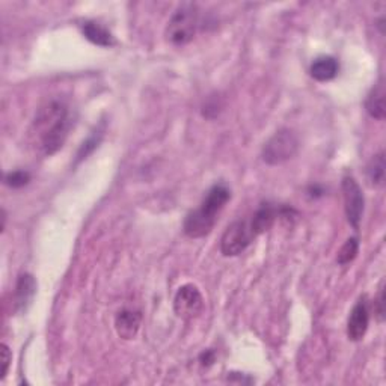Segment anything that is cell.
Wrapping results in <instances>:
<instances>
[{
  "instance_id": "obj_16",
  "label": "cell",
  "mask_w": 386,
  "mask_h": 386,
  "mask_svg": "<svg viewBox=\"0 0 386 386\" xmlns=\"http://www.w3.org/2000/svg\"><path fill=\"white\" fill-rule=\"evenodd\" d=\"M105 131H106V126H105V122H101V126H98L93 133L88 136V138L83 141V144L81 145V148H78V151H77L76 165L83 162L85 158H88L89 154H93L95 151L100 142L103 141V138H105Z\"/></svg>"
},
{
  "instance_id": "obj_11",
  "label": "cell",
  "mask_w": 386,
  "mask_h": 386,
  "mask_svg": "<svg viewBox=\"0 0 386 386\" xmlns=\"http://www.w3.org/2000/svg\"><path fill=\"white\" fill-rule=\"evenodd\" d=\"M82 33L89 42L98 45V47L107 49L117 44V40L112 35V32L97 21H85L82 25Z\"/></svg>"
},
{
  "instance_id": "obj_7",
  "label": "cell",
  "mask_w": 386,
  "mask_h": 386,
  "mask_svg": "<svg viewBox=\"0 0 386 386\" xmlns=\"http://www.w3.org/2000/svg\"><path fill=\"white\" fill-rule=\"evenodd\" d=\"M343 198H344V211L349 223L353 226L355 230H359V225L362 221V214H364V193H362L361 186L353 177H344L341 183Z\"/></svg>"
},
{
  "instance_id": "obj_17",
  "label": "cell",
  "mask_w": 386,
  "mask_h": 386,
  "mask_svg": "<svg viewBox=\"0 0 386 386\" xmlns=\"http://www.w3.org/2000/svg\"><path fill=\"white\" fill-rule=\"evenodd\" d=\"M358 252H359L358 238L356 237L349 238V240L338 251V257H337L338 264L346 266V264L351 263V261H353L358 257Z\"/></svg>"
},
{
  "instance_id": "obj_18",
  "label": "cell",
  "mask_w": 386,
  "mask_h": 386,
  "mask_svg": "<svg viewBox=\"0 0 386 386\" xmlns=\"http://www.w3.org/2000/svg\"><path fill=\"white\" fill-rule=\"evenodd\" d=\"M5 185L13 187V189H20L25 187L29 181H30V174L26 171H14V172H8L4 178Z\"/></svg>"
},
{
  "instance_id": "obj_15",
  "label": "cell",
  "mask_w": 386,
  "mask_h": 386,
  "mask_svg": "<svg viewBox=\"0 0 386 386\" xmlns=\"http://www.w3.org/2000/svg\"><path fill=\"white\" fill-rule=\"evenodd\" d=\"M385 169H386V163H385V153L380 151L376 156L371 157V160L367 165V180L368 185L374 189L382 187L385 185Z\"/></svg>"
},
{
  "instance_id": "obj_3",
  "label": "cell",
  "mask_w": 386,
  "mask_h": 386,
  "mask_svg": "<svg viewBox=\"0 0 386 386\" xmlns=\"http://www.w3.org/2000/svg\"><path fill=\"white\" fill-rule=\"evenodd\" d=\"M199 28V9L193 4H185L175 9L168 21L165 35L174 45H186L197 37Z\"/></svg>"
},
{
  "instance_id": "obj_12",
  "label": "cell",
  "mask_w": 386,
  "mask_h": 386,
  "mask_svg": "<svg viewBox=\"0 0 386 386\" xmlns=\"http://www.w3.org/2000/svg\"><path fill=\"white\" fill-rule=\"evenodd\" d=\"M339 71V64L334 56H320L310 68V74L317 82H329L337 77Z\"/></svg>"
},
{
  "instance_id": "obj_10",
  "label": "cell",
  "mask_w": 386,
  "mask_h": 386,
  "mask_svg": "<svg viewBox=\"0 0 386 386\" xmlns=\"http://www.w3.org/2000/svg\"><path fill=\"white\" fill-rule=\"evenodd\" d=\"M141 323H142L141 312L133 310H122L118 312L115 319V331L119 338L129 341V339H133L138 335Z\"/></svg>"
},
{
  "instance_id": "obj_14",
  "label": "cell",
  "mask_w": 386,
  "mask_h": 386,
  "mask_svg": "<svg viewBox=\"0 0 386 386\" xmlns=\"http://www.w3.org/2000/svg\"><path fill=\"white\" fill-rule=\"evenodd\" d=\"M365 110L368 115L374 119H385L386 115V106H385V83L380 81L374 85L367 95L365 100Z\"/></svg>"
},
{
  "instance_id": "obj_21",
  "label": "cell",
  "mask_w": 386,
  "mask_h": 386,
  "mask_svg": "<svg viewBox=\"0 0 386 386\" xmlns=\"http://www.w3.org/2000/svg\"><path fill=\"white\" fill-rule=\"evenodd\" d=\"M199 361H201L202 365H206V367L211 365L214 362V351L213 350H206L204 353H201Z\"/></svg>"
},
{
  "instance_id": "obj_5",
  "label": "cell",
  "mask_w": 386,
  "mask_h": 386,
  "mask_svg": "<svg viewBox=\"0 0 386 386\" xmlns=\"http://www.w3.org/2000/svg\"><path fill=\"white\" fill-rule=\"evenodd\" d=\"M255 238L247 221H235L225 230L221 238V252L225 257H237Z\"/></svg>"
},
{
  "instance_id": "obj_13",
  "label": "cell",
  "mask_w": 386,
  "mask_h": 386,
  "mask_svg": "<svg viewBox=\"0 0 386 386\" xmlns=\"http://www.w3.org/2000/svg\"><path fill=\"white\" fill-rule=\"evenodd\" d=\"M279 214V210H276L274 206H270V204H263L252 216L251 222V230L254 233V235H259L266 231H269L271 228V225L275 223L276 218Z\"/></svg>"
},
{
  "instance_id": "obj_9",
  "label": "cell",
  "mask_w": 386,
  "mask_h": 386,
  "mask_svg": "<svg viewBox=\"0 0 386 386\" xmlns=\"http://www.w3.org/2000/svg\"><path fill=\"white\" fill-rule=\"evenodd\" d=\"M37 294V281L30 274H21L14 290V311L26 312Z\"/></svg>"
},
{
  "instance_id": "obj_8",
  "label": "cell",
  "mask_w": 386,
  "mask_h": 386,
  "mask_svg": "<svg viewBox=\"0 0 386 386\" xmlns=\"http://www.w3.org/2000/svg\"><path fill=\"white\" fill-rule=\"evenodd\" d=\"M370 324V312L367 298H361L350 312L347 322V337L350 341H361L365 337Z\"/></svg>"
},
{
  "instance_id": "obj_4",
  "label": "cell",
  "mask_w": 386,
  "mask_h": 386,
  "mask_svg": "<svg viewBox=\"0 0 386 386\" xmlns=\"http://www.w3.org/2000/svg\"><path fill=\"white\" fill-rule=\"evenodd\" d=\"M298 134L290 129H281L264 144L263 151H261V158L270 166H278L291 160L298 154Z\"/></svg>"
},
{
  "instance_id": "obj_20",
  "label": "cell",
  "mask_w": 386,
  "mask_h": 386,
  "mask_svg": "<svg viewBox=\"0 0 386 386\" xmlns=\"http://www.w3.org/2000/svg\"><path fill=\"white\" fill-rule=\"evenodd\" d=\"M374 311H376V314L379 317V322H383V319H385V288L383 287H380L378 299H376V302H374Z\"/></svg>"
},
{
  "instance_id": "obj_2",
  "label": "cell",
  "mask_w": 386,
  "mask_h": 386,
  "mask_svg": "<svg viewBox=\"0 0 386 386\" xmlns=\"http://www.w3.org/2000/svg\"><path fill=\"white\" fill-rule=\"evenodd\" d=\"M231 199V190L225 185H216L209 192L206 198L202 199L201 206L192 210L185 219L183 230L190 238H201L209 235L216 222L218 216L226 206V202Z\"/></svg>"
},
{
  "instance_id": "obj_19",
  "label": "cell",
  "mask_w": 386,
  "mask_h": 386,
  "mask_svg": "<svg viewBox=\"0 0 386 386\" xmlns=\"http://www.w3.org/2000/svg\"><path fill=\"white\" fill-rule=\"evenodd\" d=\"M0 349H2L0 350V358H2V371H0V380H4L9 371L11 362H13V353H11V350L6 344H2V347Z\"/></svg>"
},
{
  "instance_id": "obj_6",
  "label": "cell",
  "mask_w": 386,
  "mask_h": 386,
  "mask_svg": "<svg viewBox=\"0 0 386 386\" xmlns=\"http://www.w3.org/2000/svg\"><path fill=\"white\" fill-rule=\"evenodd\" d=\"M174 311L185 322L198 319L204 311V298L199 288L193 283L181 286L174 298Z\"/></svg>"
},
{
  "instance_id": "obj_1",
  "label": "cell",
  "mask_w": 386,
  "mask_h": 386,
  "mask_svg": "<svg viewBox=\"0 0 386 386\" xmlns=\"http://www.w3.org/2000/svg\"><path fill=\"white\" fill-rule=\"evenodd\" d=\"M33 133L40 141V148L45 156L58 153L73 127V119L62 100H50L37 112L33 119Z\"/></svg>"
}]
</instances>
